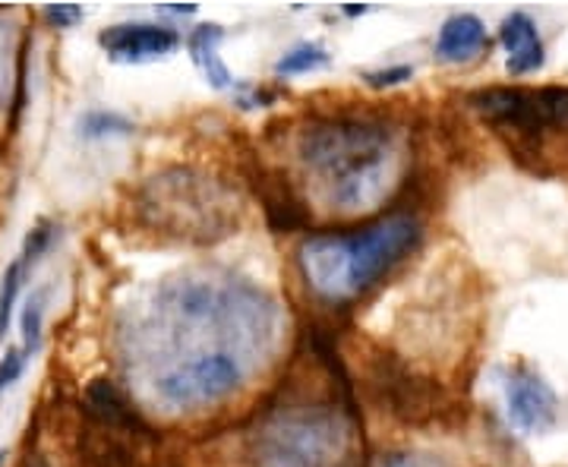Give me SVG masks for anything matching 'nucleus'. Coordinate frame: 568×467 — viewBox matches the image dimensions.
Segmentation results:
<instances>
[{
    "label": "nucleus",
    "mask_w": 568,
    "mask_h": 467,
    "mask_svg": "<svg viewBox=\"0 0 568 467\" xmlns=\"http://www.w3.org/2000/svg\"><path fill=\"white\" fill-rule=\"evenodd\" d=\"M7 458H10V455H7V451L0 448V467H7Z\"/></svg>",
    "instance_id": "412c9836"
},
{
    "label": "nucleus",
    "mask_w": 568,
    "mask_h": 467,
    "mask_svg": "<svg viewBox=\"0 0 568 467\" xmlns=\"http://www.w3.org/2000/svg\"><path fill=\"white\" fill-rule=\"evenodd\" d=\"M332 63V54L323 41H301L291 51H284L275 63V77H306V73H320Z\"/></svg>",
    "instance_id": "ddd939ff"
},
{
    "label": "nucleus",
    "mask_w": 568,
    "mask_h": 467,
    "mask_svg": "<svg viewBox=\"0 0 568 467\" xmlns=\"http://www.w3.org/2000/svg\"><path fill=\"white\" fill-rule=\"evenodd\" d=\"M48 304H51V285H39L29 297H26V306H22V347H26L29 357L39 351L41 338H44Z\"/></svg>",
    "instance_id": "2eb2a0df"
},
{
    "label": "nucleus",
    "mask_w": 568,
    "mask_h": 467,
    "mask_svg": "<svg viewBox=\"0 0 568 467\" xmlns=\"http://www.w3.org/2000/svg\"><path fill=\"white\" fill-rule=\"evenodd\" d=\"M364 427L345 364L325 338L294 361L241 427V467H361Z\"/></svg>",
    "instance_id": "f03ea898"
},
{
    "label": "nucleus",
    "mask_w": 568,
    "mask_h": 467,
    "mask_svg": "<svg viewBox=\"0 0 568 467\" xmlns=\"http://www.w3.org/2000/svg\"><path fill=\"white\" fill-rule=\"evenodd\" d=\"M426 227L417 212H388L347 231H313L297 246L306 291L332 309L369 297L398 265L424 246Z\"/></svg>",
    "instance_id": "20e7f679"
},
{
    "label": "nucleus",
    "mask_w": 568,
    "mask_h": 467,
    "mask_svg": "<svg viewBox=\"0 0 568 467\" xmlns=\"http://www.w3.org/2000/svg\"><path fill=\"white\" fill-rule=\"evenodd\" d=\"M433 51H436V61L452 63V67L480 61L489 51L487 26L474 13H455L443 22Z\"/></svg>",
    "instance_id": "6e6552de"
},
{
    "label": "nucleus",
    "mask_w": 568,
    "mask_h": 467,
    "mask_svg": "<svg viewBox=\"0 0 568 467\" xmlns=\"http://www.w3.org/2000/svg\"><path fill=\"white\" fill-rule=\"evenodd\" d=\"M508 424L521 436H544L559 424V398L530 364H515L503 379Z\"/></svg>",
    "instance_id": "423d86ee"
},
{
    "label": "nucleus",
    "mask_w": 568,
    "mask_h": 467,
    "mask_svg": "<svg viewBox=\"0 0 568 467\" xmlns=\"http://www.w3.org/2000/svg\"><path fill=\"white\" fill-rule=\"evenodd\" d=\"M304 205L332 215H369L405 174V130L386 111L310 114L287 133Z\"/></svg>",
    "instance_id": "7ed1b4c3"
},
{
    "label": "nucleus",
    "mask_w": 568,
    "mask_h": 467,
    "mask_svg": "<svg viewBox=\"0 0 568 467\" xmlns=\"http://www.w3.org/2000/svg\"><path fill=\"white\" fill-rule=\"evenodd\" d=\"M82 17H85V10L80 3H48L41 10V20L54 26V29H73L77 22H82Z\"/></svg>",
    "instance_id": "6ab92c4d"
},
{
    "label": "nucleus",
    "mask_w": 568,
    "mask_h": 467,
    "mask_svg": "<svg viewBox=\"0 0 568 467\" xmlns=\"http://www.w3.org/2000/svg\"><path fill=\"white\" fill-rule=\"evenodd\" d=\"M82 140H108V136H130L136 130V123L130 121L121 111H108V108H89L77 121Z\"/></svg>",
    "instance_id": "4468645a"
},
{
    "label": "nucleus",
    "mask_w": 568,
    "mask_h": 467,
    "mask_svg": "<svg viewBox=\"0 0 568 467\" xmlns=\"http://www.w3.org/2000/svg\"><path fill=\"white\" fill-rule=\"evenodd\" d=\"M272 291L227 265H190L133 297L118 316V361L130 388L168 414L241 395L282 345Z\"/></svg>",
    "instance_id": "f257e3e1"
},
{
    "label": "nucleus",
    "mask_w": 568,
    "mask_h": 467,
    "mask_svg": "<svg viewBox=\"0 0 568 467\" xmlns=\"http://www.w3.org/2000/svg\"><path fill=\"white\" fill-rule=\"evenodd\" d=\"M559 155L568 162V85H556V118H552V130L537 149L530 171L534 174H552L559 167Z\"/></svg>",
    "instance_id": "f8f14e48"
},
{
    "label": "nucleus",
    "mask_w": 568,
    "mask_h": 467,
    "mask_svg": "<svg viewBox=\"0 0 568 467\" xmlns=\"http://www.w3.org/2000/svg\"><path fill=\"white\" fill-rule=\"evenodd\" d=\"M414 77V67H407V63H398V67H388V70H369L364 73L366 85H373V89H395V85H402Z\"/></svg>",
    "instance_id": "aec40b11"
},
{
    "label": "nucleus",
    "mask_w": 568,
    "mask_h": 467,
    "mask_svg": "<svg viewBox=\"0 0 568 467\" xmlns=\"http://www.w3.org/2000/svg\"><path fill=\"white\" fill-rule=\"evenodd\" d=\"M224 41V29L219 22H200L196 29H190L186 35V51H190V61L193 67L203 73V80L219 89V92H227V89H237V80L234 73L227 70V63L219 54Z\"/></svg>",
    "instance_id": "9b49d317"
},
{
    "label": "nucleus",
    "mask_w": 568,
    "mask_h": 467,
    "mask_svg": "<svg viewBox=\"0 0 568 467\" xmlns=\"http://www.w3.org/2000/svg\"><path fill=\"white\" fill-rule=\"evenodd\" d=\"M58 241V224L51 222V219H41L29 227V234H26V241H22V253L20 260L26 265V272L32 268V265L39 263L41 256L54 246Z\"/></svg>",
    "instance_id": "f3484780"
},
{
    "label": "nucleus",
    "mask_w": 568,
    "mask_h": 467,
    "mask_svg": "<svg viewBox=\"0 0 568 467\" xmlns=\"http://www.w3.org/2000/svg\"><path fill=\"white\" fill-rule=\"evenodd\" d=\"M26 364H29L26 347H7L3 351V357H0V392H7L13 383H20Z\"/></svg>",
    "instance_id": "a211bd4d"
},
{
    "label": "nucleus",
    "mask_w": 568,
    "mask_h": 467,
    "mask_svg": "<svg viewBox=\"0 0 568 467\" xmlns=\"http://www.w3.org/2000/svg\"><path fill=\"white\" fill-rule=\"evenodd\" d=\"M133 219L159 244L215 246L237 234L244 205L231 183L196 167L171 164L133 190Z\"/></svg>",
    "instance_id": "39448f33"
},
{
    "label": "nucleus",
    "mask_w": 568,
    "mask_h": 467,
    "mask_svg": "<svg viewBox=\"0 0 568 467\" xmlns=\"http://www.w3.org/2000/svg\"><path fill=\"white\" fill-rule=\"evenodd\" d=\"M181 32L168 22H114L99 32V44L114 63H152L181 48Z\"/></svg>",
    "instance_id": "0eeeda50"
},
{
    "label": "nucleus",
    "mask_w": 568,
    "mask_h": 467,
    "mask_svg": "<svg viewBox=\"0 0 568 467\" xmlns=\"http://www.w3.org/2000/svg\"><path fill=\"white\" fill-rule=\"evenodd\" d=\"M26 51L29 35H20L13 22L0 17V111L13 108V121L26 99Z\"/></svg>",
    "instance_id": "9d476101"
},
{
    "label": "nucleus",
    "mask_w": 568,
    "mask_h": 467,
    "mask_svg": "<svg viewBox=\"0 0 568 467\" xmlns=\"http://www.w3.org/2000/svg\"><path fill=\"white\" fill-rule=\"evenodd\" d=\"M26 265L17 256L13 263L3 268V278H0V342L7 338L10 325H13V313H17V301H20V291L26 285Z\"/></svg>",
    "instance_id": "dca6fc26"
},
{
    "label": "nucleus",
    "mask_w": 568,
    "mask_h": 467,
    "mask_svg": "<svg viewBox=\"0 0 568 467\" xmlns=\"http://www.w3.org/2000/svg\"><path fill=\"white\" fill-rule=\"evenodd\" d=\"M499 41L506 48V70L511 77H528V73H537L547 63V48H544L540 32H537V22L521 10L508 13L503 20Z\"/></svg>",
    "instance_id": "1a4fd4ad"
}]
</instances>
